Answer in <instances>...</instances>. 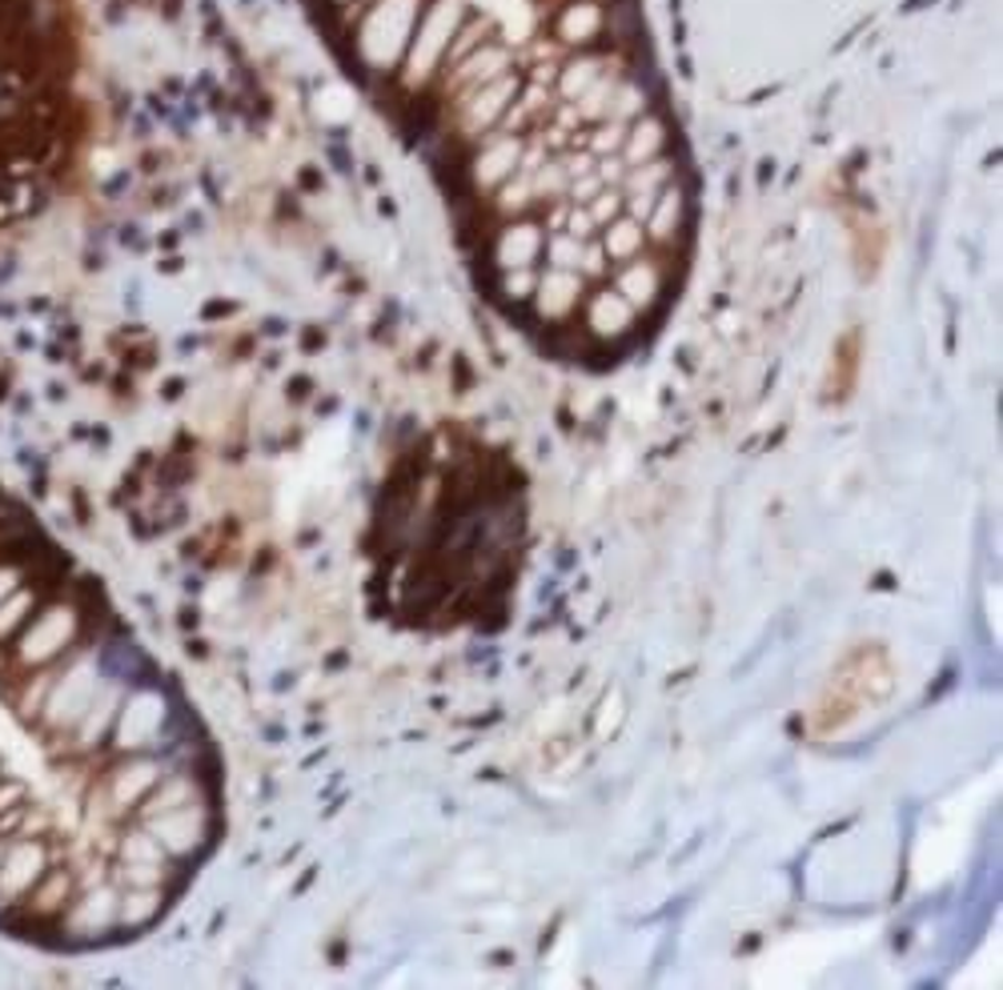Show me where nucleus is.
<instances>
[{
    "label": "nucleus",
    "mask_w": 1003,
    "mask_h": 990,
    "mask_svg": "<svg viewBox=\"0 0 1003 990\" xmlns=\"http://www.w3.org/2000/svg\"><path fill=\"white\" fill-rule=\"evenodd\" d=\"M81 633H85V622H81V610H76L73 601L64 598H49L37 606L24 630L12 638L9 653V678H24L29 670H41V666H53L61 662L64 653H73L81 646ZM0 653V658H4ZM9 682V685H12Z\"/></svg>",
    "instance_id": "obj_1"
},
{
    "label": "nucleus",
    "mask_w": 1003,
    "mask_h": 990,
    "mask_svg": "<svg viewBox=\"0 0 1003 990\" xmlns=\"http://www.w3.org/2000/svg\"><path fill=\"white\" fill-rule=\"evenodd\" d=\"M49 866H53L49 834H12L0 858V910L21 903Z\"/></svg>",
    "instance_id": "obj_2"
},
{
    "label": "nucleus",
    "mask_w": 1003,
    "mask_h": 990,
    "mask_svg": "<svg viewBox=\"0 0 1003 990\" xmlns=\"http://www.w3.org/2000/svg\"><path fill=\"white\" fill-rule=\"evenodd\" d=\"M161 722H165V702L149 690H137V694H125L121 710H116L113 722V750L116 754H145L153 742L161 738Z\"/></svg>",
    "instance_id": "obj_3"
},
{
    "label": "nucleus",
    "mask_w": 1003,
    "mask_h": 990,
    "mask_svg": "<svg viewBox=\"0 0 1003 990\" xmlns=\"http://www.w3.org/2000/svg\"><path fill=\"white\" fill-rule=\"evenodd\" d=\"M41 601H49V594L37 590V586H29V581H24L17 594H9V598L0 601V653L9 650L12 638L24 630V622H29L32 613H37V606H41Z\"/></svg>",
    "instance_id": "obj_4"
},
{
    "label": "nucleus",
    "mask_w": 1003,
    "mask_h": 990,
    "mask_svg": "<svg viewBox=\"0 0 1003 990\" xmlns=\"http://www.w3.org/2000/svg\"><path fill=\"white\" fill-rule=\"evenodd\" d=\"M24 798H29V782H21L17 774H9V770H4V774H0V814L12 811V806H17V802H24Z\"/></svg>",
    "instance_id": "obj_5"
}]
</instances>
